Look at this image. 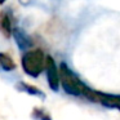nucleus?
Returning a JSON list of instances; mask_svg holds the SVG:
<instances>
[{
  "mask_svg": "<svg viewBox=\"0 0 120 120\" xmlns=\"http://www.w3.org/2000/svg\"><path fill=\"white\" fill-rule=\"evenodd\" d=\"M21 65L26 75L31 78H38L44 71L45 54L41 49H29L22 56Z\"/></svg>",
  "mask_w": 120,
  "mask_h": 120,
  "instance_id": "obj_1",
  "label": "nucleus"
},
{
  "mask_svg": "<svg viewBox=\"0 0 120 120\" xmlns=\"http://www.w3.org/2000/svg\"><path fill=\"white\" fill-rule=\"evenodd\" d=\"M58 70H60V81L63 90L67 94L75 97L83 96V90L86 85L70 70V67L66 63H61Z\"/></svg>",
  "mask_w": 120,
  "mask_h": 120,
  "instance_id": "obj_2",
  "label": "nucleus"
},
{
  "mask_svg": "<svg viewBox=\"0 0 120 120\" xmlns=\"http://www.w3.org/2000/svg\"><path fill=\"white\" fill-rule=\"evenodd\" d=\"M83 96L86 97L92 102H99L105 107L120 110V96L119 94L102 93V92H97L94 89H90L88 86H85L83 90Z\"/></svg>",
  "mask_w": 120,
  "mask_h": 120,
  "instance_id": "obj_3",
  "label": "nucleus"
},
{
  "mask_svg": "<svg viewBox=\"0 0 120 120\" xmlns=\"http://www.w3.org/2000/svg\"><path fill=\"white\" fill-rule=\"evenodd\" d=\"M44 71L47 74V81L48 85L52 90L57 92L60 89L61 81H60V70H58L57 65H56L54 60H53L50 56H47L45 57V67Z\"/></svg>",
  "mask_w": 120,
  "mask_h": 120,
  "instance_id": "obj_4",
  "label": "nucleus"
},
{
  "mask_svg": "<svg viewBox=\"0 0 120 120\" xmlns=\"http://www.w3.org/2000/svg\"><path fill=\"white\" fill-rule=\"evenodd\" d=\"M12 36H13L16 44L18 45V48L21 50H29L30 48L32 47L34 41L32 39L21 29H17V27H13V31H12Z\"/></svg>",
  "mask_w": 120,
  "mask_h": 120,
  "instance_id": "obj_5",
  "label": "nucleus"
},
{
  "mask_svg": "<svg viewBox=\"0 0 120 120\" xmlns=\"http://www.w3.org/2000/svg\"><path fill=\"white\" fill-rule=\"evenodd\" d=\"M12 31H13V27H12V21L9 13L5 11L0 12V32L5 38H11Z\"/></svg>",
  "mask_w": 120,
  "mask_h": 120,
  "instance_id": "obj_6",
  "label": "nucleus"
},
{
  "mask_svg": "<svg viewBox=\"0 0 120 120\" xmlns=\"http://www.w3.org/2000/svg\"><path fill=\"white\" fill-rule=\"evenodd\" d=\"M16 88L18 89L19 92H23V93H27L30 96H35V97H41L44 98V93H43L40 89H38L36 86L30 85V84L25 83V81H18L16 84Z\"/></svg>",
  "mask_w": 120,
  "mask_h": 120,
  "instance_id": "obj_7",
  "label": "nucleus"
},
{
  "mask_svg": "<svg viewBox=\"0 0 120 120\" xmlns=\"http://www.w3.org/2000/svg\"><path fill=\"white\" fill-rule=\"evenodd\" d=\"M16 62L13 61V58L11 56H8L7 53L0 52V68L4 71H13L16 70Z\"/></svg>",
  "mask_w": 120,
  "mask_h": 120,
  "instance_id": "obj_8",
  "label": "nucleus"
},
{
  "mask_svg": "<svg viewBox=\"0 0 120 120\" xmlns=\"http://www.w3.org/2000/svg\"><path fill=\"white\" fill-rule=\"evenodd\" d=\"M34 117H36L38 120H52L47 112H44L43 110H38V109L34 111Z\"/></svg>",
  "mask_w": 120,
  "mask_h": 120,
  "instance_id": "obj_9",
  "label": "nucleus"
},
{
  "mask_svg": "<svg viewBox=\"0 0 120 120\" xmlns=\"http://www.w3.org/2000/svg\"><path fill=\"white\" fill-rule=\"evenodd\" d=\"M5 1H7V0H0V5H3V4L5 3Z\"/></svg>",
  "mask_w": 120,
  "mask_h": 120,
  "instance_id": "obj_10",
  "label": "nucleus"
}]
</instances>
